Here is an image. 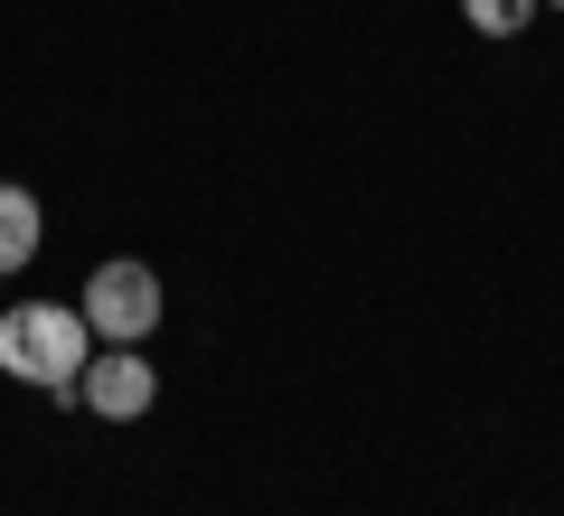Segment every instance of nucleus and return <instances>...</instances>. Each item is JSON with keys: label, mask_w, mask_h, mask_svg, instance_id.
I'll return each instance as SVG.
<instances>
[{"label": "nucleus", "mask_w": 564, "mask_h": 516, "mask_svg": "<svg viewBox=\"0 0 564 516\" xmlns=\"http://www.w3.org/2000/svg\"><path fill=\"white\" fill-rule=\"evenodd\" d=\"M85 329L95 338H113V348H141V338L161 329V273L151 263H104L95 282H85Z\"/></svg>", "instance_id": "2"}, {"label": "nucleus", "mask_w": 564, "mask_h": 516, "mask_svg": "<svg viewBox=\"0 0 564 516\" xmlns=\"http://www.w3.org/2000/svg\"><path fill=\"white\" fill-rule=\"evenodd\" d=\"M85 338H95V329H85V310L20 300V310H0V376L76 395V376H85Z\"/></svg>", "instance_id": "1"}, {"label": "nucleus", "mask_w": 564, "mask_h": 516, "mask_svg": "<svg viewBox=\"0 0 564 516\" xmlns=\"http://www.w3.org/2000/svg\"><path fill=\"white\" fill-rule=\"evenodd\" d=\"M470 10V29H480V39H518L527 20H536V0H462Z\"/></svg>", "instance_id": "5"}, {"label": "nucleus", "mask_w": 564, "mask_h": 516, "mask_svg": "<svg viewBox=\"0 0 564 516\" xmlns=\"http://www.w3.org/2000/svg\"><path fill=\"white\" fill-rule=\"evenodd\" d=\"M76 395H85V414H104V422H141V414H151V395H161V376H151L141 348H113V358H85Z\"/></svg>", "instance_id": "3"}, {"label": "nucleus", "mask_w": 564, "mask_h": 516, "mask_svg": "<svg viewBox=\"0 0 564 516\" xmlns=\"http://www.w3.org/2000/svg\"><path fill=\"white\" fill-rule=\"evenodd\" d=\"M536 10H564V0H536Z\"/></svg>", "instance_id": "6"}, {"label": "nucleus", "mask_w": 564, "mask_h": 516, "mask_svg": "<svg viewBox=\"0 0 564 516\" xmlns=\"http://www.w3.org/2000/svg\"><path fill=\"white\" fill-rule=\"evenodd\" d=\"M29 254H39V198L0 179V273H29Z\"/></svg>", "instance_id": "4"}]
</instances>
